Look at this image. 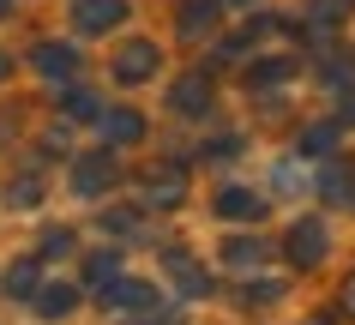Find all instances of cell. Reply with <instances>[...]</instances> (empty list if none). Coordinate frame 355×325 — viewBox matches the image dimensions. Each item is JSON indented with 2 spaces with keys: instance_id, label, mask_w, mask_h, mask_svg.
Returning a JSON list of instances; mask_svg holds the SVG:
<instances>
[{
  "instance_id": "obj_1",
  "label": "cell",
  "mask_w": 355,
  "mask_h": 325,
  "mask_svg": "<svg viewBox=\"0 0 355 325\" xmlns=\"http://www.w3.org/2000/svg\"><path fill=\"white\" fill-rule=\"evenodd\" d=\"M283 253H289V265H301V271L325 265V253H331V229H325L319 217H301L295 229H289V241H283Z\"/></svg>"
},
{
  "instance_id": "obj_2",
  "label": "cell",
  "mask_w": 355,
  "mask_h": 325,
  "mask_svg": "<svg viewBox=\"0 0 355 325\" xmlns=\"http://www.w3.org/2000/svg\"><path fill=\"white\" fill-rule=\"evenodd\" d=\"M163 265H168V277H175V295H187V301H205V295H211V277H205V265H199L193 253L168 247Z\"/></svg>"
},
{
  "instance_id": "obj_3",
  "label": "cell",
  "mask_w": 355,
  "mask_h": 325,
  "mask_svg": "<svg viewBox=\"0 0 355 325\" xmlns=\"http://www.w3.org/2000/svg\"><path fill=\"white\" fill-rule=\"evenodd\" d=\"M121 19H127L121 0H78V6H73V24H78V30H114Z\"/></svg>"
},
{
  "instance_id": "obj_4",
  "label": "cell",
  "mask_w": 355,
  "mask_h": 325,
  "mask_svg": "<svg viewBox=\"0 0 355 325\" xmlns=\"http://www.w3.org/2000/svg\"><path fill=\"white\" fill-rule=\"evenodd\" d=\"M157 67H163V55H157L150 42H132V49H121V60H114V78L132 85V78H150Z\"/></svg>"
},
{
  "instance_id": "obj_5",
  "label": "cell",
  "mask_w": 355,
  "mask_h": 325,
  "mask_svg": "<svg viewBox=\"0 0 355 325\" xmlns=\"http://www.w3.org/2000/svg\"><path fill=\"white\" fill-rule=\"evenodd\" d=\"M109 181H114V157H109V151L85 157V163H78V169H73V187L85 193V199H91V193H103V187H109Z\"/></svg>"
},
{
  "instance_id": "obj_6",
  "label": "cell",
  "mask_w": 355,
  "mask_h": 325,
  "mask_svg": "<svg viewBox=\"0 0 355 325\" xmlns=\"http://www.w3.org/2000/svg\"><path fill=\"white\" fill-rule=\"evenodd\" d=\"M145 199L150 205H163V211H175L181 199H187V181L175 169H157V175H145Z\"/></svg>"
},
{
  "instance_id": "obj_7",
  "label": "cell",
  "mask_w": 355,
  "mask_h": 325,
  "mask_svg": "<svg viewBox=\"0 0 355 325\" xmlns=\"http://www.w3.org/2000/svg\"><path fill=\"white\" fill-rule=\"evenodd\" d=\"M217 211H223V217H241V223H259L265 199H259V193H247V187H223V193H217Z\"/></svg>"
},
{
  "instance_id": "obj_8",
  "label": "cell",
  "mask_w": 355,
  "mask_h": 325,
  "mask_svg": "<svg viewBox=\"0 0 355 325\" xmlns=\"http://www.w3.org/2000/svg\"><path fill=\"white\" fill-rule=\"evenodd\" d=\"M103 301L139 313V307H150V283H139V277H109V283H103Z\"/></svg>"
},
{
  "instance_id": "obj_9",
  "label": "cell",
  "mask_w": 355,
  "mask_h": 325,
  "mask_svg": "<svg viewBox=\"0 0 355 325\" xmlns=\"http://www.w3.org/2000/svg\"><path fill=\"white\" fill-rule=\"evenodd\" d=\"M223 259H229L235 271H253V265L271 259V241H259V235H235V241L223 247Z\"/></svg>"
},
{
  "instance_id": "obj_10",
  "label": "cell",
  "mask_w": 355,
  "mask_h": 325,
  "mask_svg": "<svg viewBox=\"0 0 355 325\" xmlns=\"http://www.w3.org/2000/svg\"><path fill=\"white\" fill-rule=\"evenodd\" d=\"M73 301H78V295H73L67 283H49V289H37V313H42V319H67V313H73Z\"/></svg>"
},
{
  "instance_id": "obj_11",
  "label": "cell",
  "mask_w": 355,
  "mask_h": 325,
  "mask_svg": "<svg viewBox=\"0 0 355 325\" xmlns=\"http://www.w3.org/2000/svg\"><path fill=\"white\" fill-rule=\"evenodd\" d=\"M145 133V121L132 115V109H114V115H103V139L109 145H127V139H139Z\"/></svg>"
},
{
  "instance_id": "obj_12",
  "label": "cell",
  "mask_w": 355,
  "mask_h": 325,
  "mask_svg": "<svg viewBox=\"0 0 355 325\" xmlns=\"http://www.w3.org/2000/svg\"><path fill=\"white\" fill-rule=\"evenodd\" d=\"M175 109H181V115H205V109H211L205 78H181V85H175Z\"/></svg>"
},
{
  "instance_id": "obj_13",
  "label": "cell",
  "mask_w": 355,
  "mask_h": 325,
  "mask_svg": "<svg viewBox=\"0 0 355 325\" xmlns=\"http://www.w3.org/2000/svg\"><path fill=\"white\" fill-rule=\"evenodd\" d=\"M211 24H217V0H187V6H181V30H187V37H205Z\"/></svg>"
},
{
  "instance_id": "obj_14",
  "label": "cell",
  "mask_w": 355,
  "mask_h": 325,
  "mask_svg": "<svg viewBox=\"0 0 355 325\" xmlns=\"http://www.w3.org/2000/svg\"><path fill=\"white\" fill-rule=\"evenodd\" d=\"M73 67H78V55L73 49H37V73H49V78H73Z\"/></svg>"
},
{
  "instance_id": "obj_15",
  "label": "cell",
  "mask_w": 355,
  "mask_h": 325,
  "mask_svg": "<svg viewBox=\"0 0 355 325\" xmlns=\"http://www.w3.org/2000/svg\"><path fill=\"white\" fill-rule=\"evenodd\" d=\"M277 295H283V277H265V283H247L241 289L247 307H265V301H277Z\"/></svg>"
},
{
  "instance_id": "obj_16",
  "label": "cell",
  "mask_w": 355,
  "mask_h": 325,
  "mask_svg": "<svg viewBox=\"0 0 355 325\" xmlns=\"http://www.w3.org/2000/svg\"><path fill=\"white\" fill-rule=\"evenodd\" d=\"M301 145H307V151H337V127H331V121H319V127H307Z\"/></svg>"
},
{
  "instance_id": "obj_17",
  "label": "cell",
  "mask_w": 355,
  "mask_h": 325,
  "mask_svg": "<svg viewBox=\"0 0 355 325\" xmlns=\"http://www.w3.org/2000/svg\"><path fill=\"white\" fill-rule=\"evenodd\" d=\"M289 73H295L289 60H259V67H253V85H277V78H289Z\"/></svg>"
},
{
  "instance_id": "obj_18",
  "label": "cell",
  "mask_w": 355,
  "mask_h": 325,
  "mask_svg": "<svg viewBox=\"0 0 355 325\" xmlns=\"http://www.w3.org/2000/svg\"><path fill=\"white\" fill-rule=\"evenodd\" d=\"M85 277H91V283L103 289V283L114 277V253H96V259H85Z\"/></svg>"
},
{
  "instance_id": "obj_19",
  "label": "cell",
  "mask_w": 355,
  "mask_h": 325,
  "mask_svg": "<svg viewBox=\"0 0 355 325\" xmlns=\"http://www.w3.org/2000/svg\"><path fill=\"white\" fill-rule=\"evenodd\" d=\"M67 109H73V115H85V121H96V115H103V103H96V96H85V91H73V96H67Z\"/></svg>"
},
{
  "instance_id": "obj_20",
  "label": "cell",
  "mask_w": 355,
  "mask_h": 325,
  "mask_svg": "<svg viewBox=\"0 0 355 325\" xmlns=\"http://www.w3.org/2000/svg\"><path fill=\"white\" fill-rule=\"evenodd\" d=\"M132 223H139V211H109V217H103L109 235H132Z\"/></svg>"
},
{
  "instance_id": "obj_21",
  "label": "cell",
  "mask_w": 355,
  "mask_h": 325,
  "mask_svg": "<svg viewBox=\"0 0 355 325\" xmlns=\"http://www.w3.org/2000/svg\"><path fill=\"white\" fill-rule=\"evenodd\" d=\"M12 295H37V265H12Z\"/></svg>"
},
{
  "instance_id": "obj_22",
  "label": "cell",
  "mask_w": 355,
  "mask_h": 325,
  "mask_svg": "<svg viewBox=\"0 0 355 325\" xmlns=\"http://www.w3.org/2000/svg\"><path fill=\"white\" fill-rule=\"evenodd\" d=\"M343 121H355V91L343 85Z\"/></svg>"
},
{
  "instance_id": "obj_23",
  "label": "cell",
  "mask_w": 355,
  "mask_h": 325,
  "mask_svg": "<svg viewBox=\"0 0 355 325\" xmlns=\"http://www.w3.org/2000/svg\"><path fill=\"white\" fill-rule=\"evenodd\" d=\"M343 307H349V313H355V277H349V289H343Z\"/></svg>"
},
{
  "instance_id": "obj_24",
  "label": "cell",
  "mask_w": 355,
  "mask_h": 325,
  "mask_svg": "<svg viewBox=\"0 0 355 325\" xmlns=\"http://www.w3.org/2000/svg\"><path fill=\"white\" fill-rule=\"evenodd\" d=\"M229 6H253V0H229Z\"/></svg>"
},
{
  "instance_id": "obj_25",
  "label": "cell",
  "mask_w": 355,
  "mask_h": 325,
  "mask_svg": "<svg viewBox=\"0 0 355 325\" xmlns=\"http://www.w3.org/2000/svg\"><path fill=\"white\" fill-rule=\"evenodd\" d=\"M0 73H6V60H0Z\"/></svg>"
}]
</instances>
